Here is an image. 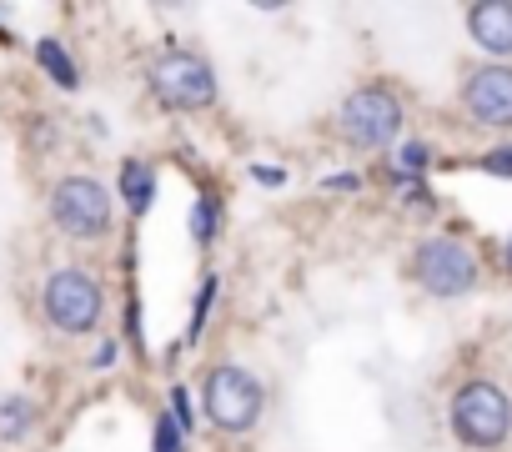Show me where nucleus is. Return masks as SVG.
Wrapping results in <instances>:
<instances>
[{
  "label": "nucleus",
  "mask_w": 512,
  "mask_h": 452,
  "mask_svg": "<svg viewBox=\"0 0 512 452\" xmlns=\"http://www.w3.org/2000/svg\"><path fill=\"white\" fill-rule=\"evenodd\" d=\"M462 106L477 126H492V131H507L512 126V66L502 61H487L467 76L462 86Z\"/></svg>",
  "instance_id": "nucleus-8"
},
{
  "label": "nucleus",
  "mask_w": 512,
  "mask_h": 452,
  "mask_svg": "<svg viewBox=\"0 0 512 452\" xmlns=\"http://www.w3.org/2000/svg\"><path fill=\"white\" fill-rule=\"evenodd\" d=\"M482 171H492V176H512V146L487 151V156H482Z\"/></svg>",
  "instance_id": "nucleus-16"
},
{
  "label": "nucleus",
  "mask_w": 512,
  "mask_h": 452,
  "mask_svg": "<svg viewBox=\"0 0 512 452\" xmlns=\"http://www.w3.org/2000/svg\"><path fill=\"white\" fill-rule=\"evenodd\" d=\"M216 216H221V211H216V201H211V196H201V201L191 206V237H196L201 247H211V242H216Z\"/></svg>",
  "instance_id": "nucleus-13"
},
{
  "label": "nucleus",
  "mask_w": 512,
  "mask_h": 452,
  "mask_svg": "<svg viewBox=\"0 0 512 452\" xmlns=\"http://www.w3.org/2000/svg\"><path fill=\"white\" fill-rule=\"evenodd\" d=\"M412 277H417L422 292L452 302V297H462V292L477 287V252L467 242H457V237H432V242L417 247Z\"/></svg>",
  "instance_id": "nucleus-7"
},
{
  "label": "nucleus",
  "mask_w": 512,
  "mask_h": 452,
  "mask_svg": "<svg viewBox=\"0 0 512 452\" xmlns=\"http://www.w3.org/2000/svg\"><path fill=\"white\" fill-rule=\"evenodd\" d=\"M186 442H191V437H186V432L176 427V417H171V412H161V417H156V437H151V452H186Z\"/></svg>",
  "instance_id": "nucleus-14"
},
{
  "label": "nucleus",
  "mask_w": 512,
  "mask_h": 452,
  "mask_svg": "<svg viewBox=\"0 0 512 452\" xmlns=\"http://www.w3.org/2000/svg\"><path fill=\"white\" fill-rule=\"evenodd\" d=\"M51 221L56 232H66L71 242H101L111 232V211H116V196L96 181V176H61L51 186Z\"/></svg>",
  "instance_id": "nucleus-4"
},
{
  "label": "nucleus",
  "mask_w": 512,
  "mask_h": 452,
  "mask_svg": "<svg viewBox=\"0 0 512 452\" xmlns=\"http://www.w3.org/2000/svg\"><path fill=\"white\" fill-rule=\"evenodd\" d=\"M467 36L487 56H512V0H477L467 11Z\"/></svg>",
  "instance_id": "nucleus-9"
},
{
  "label": "nucleus",
  "mask_w": 512,
  "mask_h": 452,
  "mask_svg": "<svg viewBox=\"0 0 512 452\" xmlns=\"http://www.w3.org/2000/svg\"><path fill=\"white\" fill-rule=\"evenodd\" d=\"M116 357H121V347H116V342H101V352H96L91 362H96V367H111Z\"/></svg>",
  "instance_id": "nucleus-18"
},
{
  "label": "nucleus",
  "mask_w": 512,
  "mask_h": 452,
  "mask_svg": "<svg viewBox=\"0 0 512 452\" xmlns=\"http://www.w3.org/2000/svg\"><path fill=\"white\" fill-rule=\"evenodd\" d=\"M262 402H267L262 382L236 362H216L201 377V407L216 432H251L256 417H262Z\"/></svg>",
  "instance_id": "nucleus-3"
},
{
  "label": "nucleus",
  "mask_w": 512,
  "mask_h": 452,
  "mask_svg": "<svg viewBox=\"0 0 512 452\" xmlns=\"http://www.w3.org/2000/svg\"><path fill=\"white\" fill-rule=\"evenodd\" d=\"M251 176H256V181H267V186H282V171H272V166H256Z\"/></svg>",
  "instance_id": "nucleus-19"
},
{
  "label": "nucleus",
  "mask_w": 512,
  "mask_h": 452,
  "mask_svg": "<svg viewBox=\"0 0 512 452\" xmlns=\"http://www.w3.org/2000/svg\"><path fill=\"white\" fill-rule=\"evenodd\" d=\"M146 86H151V96L166 111H181V116L216 106V71L196 51H166V56H156L151 71H146Z\"/></svg>",
  "instance_id": "nucleus-5"
},
{
  "label": "nucleus",
  "mask_w": 512,
  "mask_h": 452,
  "mask_svg": "<svg viewBox=\"0 0 512 452\" xmlns=\"http://www.w3.org/2000/svg\"><path fill=\"white\" fill-rule=\"evenodd\" d=\"M41 312L61 337H91L106 317V292L86 267H56L41 287Z\"/></svg>",
  "instance_id": "nucleus-2"
},
{
  "label": "nucleus",
  "mask_w": 512,
  "mask_h": 452,
  "mask_svg": "<svg viewBox=\"0 0 512 452\" xmlns=\"http://www.w3.org/2000/svg\"><path fill=\"white\" fill-rule=\"evenodd\" d=\"M186 397H191L186 387H171V417H176V427L191 437V432H196V412H191V402H186Z\"/></svg>",
  "instance_id": "nucleus-15"
},
{
  "label": "nucleus",
  "mask_w": 512,
  "mask_h": 452,
  "mask_svg": "<svg viewBox=\"0 0 512 452\" xmlns=\"http://www.w3.org/2000/svg\"><path fill=\"white\" fill-rule=\"evenodd\" d=\"M36 66L61 86V91H76L81 86V71H76V61L66 56V46L56 41V36H46V41H36Z\"/></svg>",
  "instance_id": "nucleus-11"
},
{
  "label": "nucleus",
  "mask_w": 512,
  "mask_h": 452,
  "mask_svg": "<svg viewBox=\"0 0 512 452\" xmlns=\"http://www.w3.org/2000/svg\"><path fill=\"white\" fill-rule=\"evenodd\" d=\"M402 131V101L387 86H357L337 106V136L357 151H382Z\"/></svg>",
  "instance_id": "nucleus-6"
},
{
  "label": "nucleus",
  "mask_w": 512,
  "mask_h": 452,
  "mask_svg": "<svg viewBox=\"0 0 512 452\" xmlns=\"http://www.w3.org/2000/svg\"><path fill=\"white\" fill-rule=\"evenodd\" d=\"M327 186H337V191H357V186H362V181H357V176H332V181H327Z\"/></svg>",
  "instance_id": "nucleus-20"
},
{
  "label": "nucleus",
  "mask_w": 512,
  "mask_h": 452,
  "mask_svg": "<svg viewBox=\"0 0 512 452\" xmlns=\"http://www.w3.org/2000/svg\"><path fill=\"white\" fill-rule=\"evenodd\" d=\"M31 422H36V407H31L26 397H6V402H0V437L16 442Z\"/></svg>",
  "instance_id": "nucleus-12"
},
{
  "label": "nucleus",
  "mask_w": 512,
  "mask_h": 452,
  "mask_svg": "<svg viewBox=\"0 0 512 452\" xmlns=\"http://www.w3.org/2000/svg\"><path fill=\"white\" fill-rule=\"evenodd\" d=\"M447 422H452V437L472 452H497L507 437H512V397L487 382V377H467L457 392H452V407H447Z\"/></svg>",
  "instance_id": "nucleus-1"
},
{
  "label": "nucleus",
  "mask_w": 512,
  "mask_h": 452,
  "mask_svg": "<svg viewBox=\"0 0 512 452\" xmlns=\"http://www.w3.org/2000/svg\"><path fill=\"white\" fill-rule=\"evenodd\" d=\"M502 267H507V272H512V242H507V247H502Z\"/></svg>",
  "instance_id": "nucleus-21"
},
{
  "label": "nucleus",
  "mask_w": 512,
  "mask_h": 452,
  "mask_svg": "<svg viewBox=\"0 0 512 452\" xmlns=\"http://www.w3.org/2000/svg\"><path fill=\"white\" fill-rule=\"evenodd\" d=\"M402 166H407V171H422V166H427V146L407 141V146H402Z\"/></svg>",
  "instance_id": "nucleus-17"
},
{
  "label": "nucleus",
  "mask_w": 512,
  "mask_h": 452,
  "mask_svg": "<svg viewBox=\"0 0 512 452\" xmlns=\"http://www.w3.org/2000/svg\"><path fill=\"white\" fill-rule=\"evenodd\" d=\"M116 196L126 201V211L131 216H146L151 211V201H156V171L146 166V161H121V176H116Z\"/></svg>",
  "instance_id": "nucleus-10"
}]
</instances>
